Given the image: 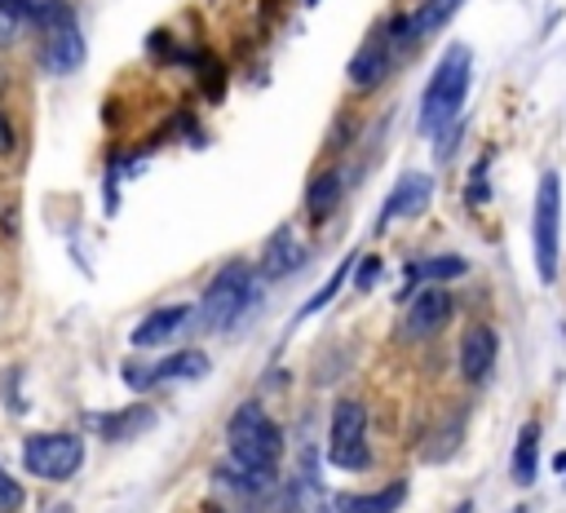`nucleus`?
I'll return each mask as SVG.
<instances>
[{
  "label": "nucleus",
  "mask_w": 566,
  "mask_h": 513,
  "mask_svg": "<svg viewBox=\"0 0 566 513\" xmlns=\"http://www.w3.org/2000/svg\"><path fill=\"white\" fill-rule=\"evenodd\" d=\"M456 513H474V504H460V509H456Z\"/></svg>",
  "instance_id": "obj_26"
},
{
  "label": "nucleus",
  "mask_w": 566,
  "mask_h": 513,
  "mask_svg": "<svg viewBox=\"0 0 566 513\" xmlns=\"http://www.w3.org/2000/svg\"><path fill=\"white\" fill-rule=\"evenodd\" d=\"M252 288H257V275L248 271V262H226L213 284L204 288V302H199V328L204 332H226L252 302Z\"/></svg>",
  "instance_id": "obj_4"
},
{
  "label": "nucleus",
  "mask_w": 566,
  "mask_h": 513,
  "mask_svg": "<svg viewBox=\"0 0 566 513\" xmlns=\"http://www.w3.org/2000/svg\"><path fill=\"white\" fill-rule=\"evenodd\" d=\"M469 271V262H465V256H429V262H416L407 275L412 280H434V284H447V280H460Z\"/></svg>",
  "instance_id": "obj_20"
},
{
  "label": "nucleus",
  "mask_w": 566,
  "mask_h": 513,
  "mask_svg": "<svg viewBox=\"0 0 566 513\" xmlns=\"http://www.w3.org/2000/svg\"><path fill=\"white\" fill-rule=\"evenodd\" d=\"M377 275H381V262H377V256H363V266H359V275H355V288L368 293V288L377 284Z\"/></svg>",
  "instance_id": "obj_23"
},
{
  "label": "nucleus",
  "mask_w": 566,
  "mask_h": 513,
  "mask_svg": "<svg viewBox=\"0 0 566 513\" xmlns=\"http://www.w3.org/2000/svg\"><path fill=\"white\" fill-rule=\"evenodd\" d=\"M496 354H500V341L487 324H474L465 337H460V376L465 381H487L491 368H496Z\"/></svg>",
  "instance_id": "obj_13"
},
{
  "label": "nucleus",
  "mask_w": 566,
  "mask_h": 513,
  "mask_svg": "<svg viewBox=\"0 0 566 513\" xmlns=\"http://www.w3.org/2000/svg\"><path fill=\"white\" fill-rule=\"evenodd\" d=\"M151 421H155V412L142 407V403H133V407H124V412L89 416V425L102 429V438H129V434H142V425H151Z\"/></svg>",
  "instance_id": "obj_17"
},
{
  "label": "nucleus",
  "mask_w": 566,
  "mask_h": 513,
  "mask_svg": "<svg viewBox=\"0 0 566 513\" xmlns=\"http://www.w3.org/2000/svg\"><path fill=\"white\" fill-rule=\"evenodd\" d=\"M407 500V482H390L381 491H363V495H337L333 509L337 513H394Z\"/></svg>",
  "instance_id": "obj_16"
},
{
  "label": "nucleus",
  "mask_w": 566,
  "mask_h": 513,
  "mask_svg": "<svg viewBox=\"0 0 566 513\" xmlns=\"http://www.w3.org/2000/svg\"><path fill=\"white\" fill-rule=\"evenodd\" d=\"M346 177L337 173V168H328V173H319L315 182H311V190H306V212L315 217V221H324V217H333V208L341 204V186Z\"/></svg>",
  "instance_id": "obj_19"
},
{
  "label": "nucleus",
  "mask_w": 566,
  "mask_h": 513,
  "mask_svg": "<svg viewBox=\"0 0 566 513\" xmlns=\"http://www.w3.org/2000/svg\"><path fill=\"white\" fill-rule=\"evenodd\" d=\"M208 372V359L199 354V350H182V354H168V359H160V363H133V368H124V385L129 390H151V385H160V381H191V376H204Z\"/></svg>",
  "instance_id": "obj_8"
},
{
  "label": "nucleus",
  "mask_w": 566,
  "mask_h": 513,
  "mask_svg": "<svg viewBox=\"0 0 566 513\" xmlns=\"http://www.w3.org/2000/svg\"><path fill=\"white\" fill-rule=\"evenodd\" d=\"M36 32H41V63L54 76H67L85 63V41L67 0H36Z\"/></svg>",
  "instance_id": "obj_3"
},
{
  "label": "nucleus",
  "mask_w": 566,
  "mask_h": 513,
  "mask_svg": "<svg viewBox=\"0 0 566 513\" xmlns=\"http://www.w3.org/2000/svg\"><path fill=\"white\" fill-rule=\"evenodd\" d=\"M191 324V306H164L155 315H146L138 328H133V346H160L168 341L173 332H182Z\"/></svg>",
  "instance_id": "obj_15"
},
{
  "label": "nucleus",
  "mask_w": 566,
  "mask_h": 513,
  "mask_svg": "<svg viewBox=\"0 0 566 513\" xmlns=\"http://www.w3.org/2000/svg\"><path fill=\"white\" fill-rule=\"evenodd\" d=\"M85 465V438L80 434H32L23 443V469L41 482H67Z\"/></svg>",
  "instance_id": "obj_6"
},
{
  "label": "nucleus",
  "mask_w": 566,
  "mask_h": 513,
  "mask_svg": "<svg viewBox=\"0 0 566 513\" xmlns=\"http://www.w3.org/2000/svg\"><path fill=\"white\" fill-rule=\"evenodd\" d=\"M302 262H306V248H302L297 230H293V226L274 230V234H270V243H265V262H261L265 280H283V275H293V271H302Z\"/></svg>",
  "instance_id": "obj_14"
},
{
  "label": "nucleus",
  "mask_w": 566,
  "mask_h": 513,
  "mask_svg": "<svg viewBox=\"0 0 566 513\" xmlns=\"http://www.w3.org/2000/svg\"><path fill=\"white\" fill-rule=\"evenodd\" d=\"M553 465H557V469H566V451H557V456H553Z\"/></svg>",
  "instance_id": "obj_25"
},
{
  "label": "nucleus",
  "mask_w": 566,
  "mask_h": 513,
  "mask_svg": "<svg viewBox=\"0 0 566 513\" xmlns=\"http://www.w3.org/2000/svg\"><path fill=\"white\" fill-rule=\"evenodd\" d=\"M429 199H434V177L429 173H403L399 186L390 190L385 208H381V226H390L399 217H421L429 208Z\"/></svg>",
  "instance_id": "obj_11"
},
{
  "label": "nucleus",
  "mask_w": 566,
  "mask_h": 513,
  "mask_svg": "<svg viewBox=\"0 0 566 513\" xmlns=\"http://www.w3.org/2000/svg\"><path fill=\"white\" fill-rule=\"evenodd\" d=\"M465 6V0H425L421 10H412V14H403V19H394L390 23V32H394V45L403 50V45H412V41H421V36H434L456 10Z\"/></svg>",
  "instance_id": "obj_10"
},
{
  "label": "nucleus",
  "mask_w": 566,
  "mask_h": 513,
  "mask_svg": "<svg viewBox=\"0 0 566 513\" xmlns=\"http://www.w3.org/2000/svg\"><path fill=\"white\" fill-rule=\"evenodd\" d=\"M469 80H474V54L469 45H451L443 54V63L434 67L425 98H421V133H443L460 120V107L469 98Z\"/></svg>",
  "instance_id": "obj_1"
},
{
  "label": "nucleus",
  "mask_w": 566,
  "mask_h": 513,
  "mask_svg": "<svg viewBox=\"0 0 566 513\" xmlns=\"http://www.w3.org/2000/svg\"><path fill=\"white\" fill-rule=\"evenodd\" d=\"M328 460L337 469H368L372 465V447H368V407L359 399H341L333 407V434H328Z\"/></svg>",
  "instance_id": "obj_7"
},
{
  "label": "nucleus",
  "mask_w": 566,
  "mask_h": 513,
  "mask_svg": "<svg viewBox=\"0 0 566 513\" xmlns=\"http://www.w3.org/2000/svg\"><path fill=\"white\" fill-rule=\"evenodd\" d=\"M469 204H487V182H482L478 168H474V177H469Z\"/></svg>",
  "instance_id": "obj_24"
},
{
  "label": "nucleus",
  "mask_w": 566,
  "mask_h": 513,
  "mask_svg": "<svg viewBox=\"0 0 566 513\" xmlns=\"http://www.w3.org/2000/svg\"><path fill=\"white\" fill-rule=\"evenodd\" d=\"M226 447H230L235 465H243L252 473H274V465L283 456V434L261 403H243V407H235V416L226 425Z\"/></svg>",
  "instance_id": "obj_2"
},
{
  "label": "nucleus",
  "mask_w": 566,
  "mask_h": 513,
  "mask_svg": "<svg viewBox=\"0 0 566 513\" xmlns=\"http://www.w3.org/2000/svg\"><path fill=\"white\" fill-rule=\"evenodd\" d=\"M513 513H526V509H513Z\"/></svg>",
  "instance_id": "obj_27"
},
{
  "label": "nucleus",
  "mask_w": 566,
  "mask_h": 513,
  "mask_svg": "<svg viewBox=\"0 0 566 513\" xmlns=\"http://www.w3.org/2000/svg\"><path fill=\"white\" fill-rule=\"evenodd\" d=\"M557 230H562V182H557V173H544L540 190H535V217H531V243H535V275H540V284L557 280Z\"/></svg>",
  "instance_id": "obj_5"
},
{
  "label": "nucleus",
  "mask_w": 566,
  "mask_h": 513,
  "mask_svg": "<svg viewBox=\"0 0 566 513\" xmlns=\"http://www.w3.org/2000/svg\"><path fill=\"white\" fill-rule=\"evenodd\" d=\"M350 266H355V256H346V262H341V266L333 271V280L324 284V293H315V297H311V302L302 306V319H311V315H319V310H324V306H328V302H333V297L341 293V284H346V275H350Z\"/></svg>",
  "instance_id": "obj_21"
},
{
  "label": "nucleus",
  "mask_w": 566,
  "mask_h": 513,
  "mask_svg": "<svg viewBox=\"0 0 566 513\" xmlns=\"http://www.w3.org/2000/svg\"><path fill=\"white\" fill-rule=\"evenodd\" d=\"M394 32L385 28V36H372L359 54H355V63H350V85H359V89H377L385 76H390V63H394Z\"/></svg>",
  "instance_id": "obj_12"
},
{
  "label": "nucleus",
  "mask_w": 566,
  "mask_h": 513,
  "mask_svg": "<svg viewBox=\"0 0 566 513\" xmlns=\"http://www.w3.org/2000/svg\"><path fill=\"white\" fill-rule=\"evenodd\" d=\"M23 509V487L0 469V513H19Z\"/></svg>",
  "instance_id": "obj_22"
},
{
  "label": "nucleus",
  "mask_w": 566,
  "mask_h": 513,
  "mask_svg": "<svg viewBox=\"0 0 566 513\" xmlns=\"http://www.w3.org/2000/svg\"><path fill=\"white\" fill-rule=\"evenodd\" d=\"M447 319H451V293H447L443 284H434V288L416 293V302L407 306L403 337H407V341H425V337L443 332V328H447Z\"/></svg>",
  "instance_id": "obj_9"
},
{
  "label": "nucleus",
  "mask_w": 566,
  "mask_h": 513,
  "mask_svg": "<svg viewBox=\"0 0 566 513\" xmlns=\"http://www.w3.org/2000/svg\"><path fill=\"white\" fill-rule=\"evenodd\" d=\"M535 469H540V425L526 421L518 443H513V482L518 487H531L535 482Z\"/></svg>",
  "instance_id": "obj_18"
}]
</instances>
